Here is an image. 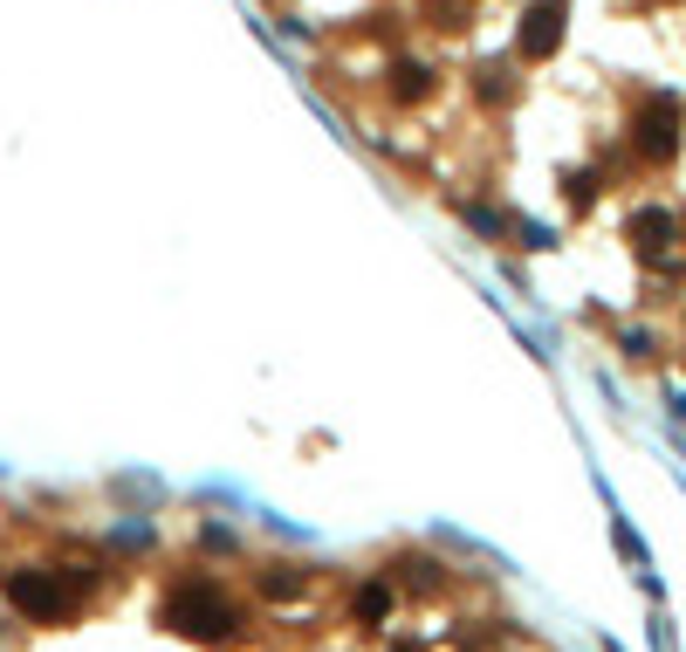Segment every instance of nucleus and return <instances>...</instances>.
I'll use <instances>...</instances> for the list:
<instances>
[{"mask_svg":"<svg viewBox=\"0 0 686 652\" xmlns=\"http://www.w3.org/2000/svg\"><path fill=\"white\" fill-rule=\"evenodd\" d=\"M166 625H172L179 639H199V645H227V639L240 632V611H233V597H227L220 584L186 577V584L166 591Z\"/></svg>","mask_w":686,"mask_h":652,"instance_id":"1","label":"nucleus"},{"mask_svg":"<svg viewBox=\"0 0 686 652\" xmlns=\"http://www.w3.org/2000/svg\"><path fill=\"white\" fill-rule=\"evenodd\" d=\"M0 597L34 625H62L69 619V584L62 570H0Z\"/></svg>","mask_w":686,"mask_h":652,"instance_id":"2","label":"nucleus"},{"mask_svg":"<svg viewBox=\"0 0 686 652\" xmlns=\"http://www.w3.org/2000/svg\"><path fill=\"white\" fill-rule=\"evenodd\" d=\"M563 28H570V0H529V8H521V28H515V49L529 62H549L563 49Z\"/></svg>","mask_w":686,"mask_h":652,"instance_id":"3","label":"nucleus"},{"mask_svg":"<svg viewBox=\"0 0 686 652\" xmlns=\"http://www.w3.org/2000/svg\"><path fill=\"white\" fill-rule=\"evenodd\" d=\"M632 145H638L645 166H673V158H679V103H666V97L645 103L638 125H632Z\"/></svg>","mask_w":686,"mask_h":652,"instance_id":"4","label":"nucleus"},{"mask_svg":"<svg viewBox=\"0 0 686 652\" xmlns=\"http://www.w3.org/2000/svg\"><path fill=\"white\" fill-rule=\"evenodd\" d=\"M625 234H632V248H638V255H645V261H659V255H666V240H673V234H679V220H673V214H666V207H638V214H632V227H625Z\"/></svg>","mask_w":686,"mask_h":652,"instance_id":"5","label":"nucleus"},{"mask_svg":"<svg viewBox=\"0 0 686 652\" xmlns=\"http://www.w3.org/2000/svg\"><path fill=\"white\" fill-rule=\"evenodd\" d=\"M433 90H439V76H433L426 62H412V56L391 62V97H398V103H426Z\"/></svg>","mask_w":686,"mask_h":652,"instance_id":"6","label":"nucleus"},{"mask_svg":"<svg viewBox=\"0 0 686 652\" xmlns=\"http://www.w3.org/2000/svg\"><path fill=\"white\" fill-rule=\"evenodd\" d=\"M474 97H480V103H488V110H501V103L515 97V83H508V76H501V69L488 62V69H480V76H474Z\"/></svg>","mask_w":686,"mask_h":652,"instance_id":"7","label":"nucleus"},{"mask_svg":"<svg viewBox=\"0 0 686 652\" xmlns=\"http://www.w3.org/2000/svg\"><path fill=\"white\" fill-rule=\"evenodd\" d=\"M391 584H357V619H365V625H378L385 619V611H391Z\"/></svg>","mask_w":686,"mask_h":652,"instance_id":"8","label":"nucleus"},{"mask_svg":"<svg viewBox=\"0 0 686 652\" xmlns=\"http://www.w3.org/2000/svg\"><path fill=\"white\" fill-rule=\"evenodd\" d=\"M302 591V570H261V597H296Z\"/></svg>","mask_w":686,"mask_h":652,"instance_id":"9","label":"nucleus"},{"mask_svg":"<svg viewBox=\"0 0 686 652\" xmlns=\"http://www.w3.org/2000/svg\"><path fill=\"white\" fill-rule=\"evenodd\" d=\"M398 584H412V591H439V570H433V563H419V556H406V563H398Z\"/></svg>","mask_w":686,"mask_h":652,"instance_id":"10","label":"nucleus"},{"mask_svg":"<svg viewBox=\"0 0 686 652\" xmlns=\"http://www.w3.org/2000/svg\"><path fill=\"white\" fill-rule=\"evenodd\" d=\"M426 14L447 21V28H460V21H467V0H426Z\"/></svg>","mask_w":686,"mask_h":652,"instance_id":"11","label":"nucleus"},{"mask_svg":"<svg viewBox=\"0 0 686 652\" xmlns=\"http://www.w3.org/2000/svg\"><path fill=\"white\" fill-rule=\"evenodd\" d=\"M398 652H419V645H398Z\"/></svg>","mask_w":686,"mask_h":652,"instance_id":"12","label":"nucleus"}]
</instances>
